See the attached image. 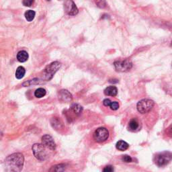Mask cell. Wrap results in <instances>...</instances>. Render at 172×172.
Instances as JSON below:
<instances>
[{
    "instance_id": "cell-1",
    "label": "cell",
    "mask_w": 172,
    "mask_h": 172,
    "mask_svg": "<svg viewBox=\"0 0 172 172\" xmlns=\"http://www.w3.org/2000/svg\"><path fill=\"white\" fill-rule=\"evenodd\" d=\"M24 158L22 153H16L7 157L5 159V172H20L22 170Z\"/></svg>"
},
{
    "instance_id": "cell-2",
    "label": "cell",
    "mask_w": 172,
    "mask_h": 172,
    "mask_svg": "<svg viewBox=\"0 0 172 172\" xmlns=\"http://www.w3.org/2000/svg\"><path fill=\"white\" fill-rule=\"evenodd\" d=\"M172 160V153L169 151L159 153L154 157V162L159 167H164L170 164Z\"/></svg>"
},
{
    "instance_id": "cell-3",
    "label": "cell",
    "mask_w": 172,
    "mask_h": 172,
    "mask_svg": "<svg viewBox=\"0 0 172 172\" xmlns=\"http://www.w3.org/2000/svg\"><path fill=\"white\" fill-rule=\"evenodd\" d=\"M61 67V63L55 61L51 63L50 65L47 66L44 69L43 73V80L45 81H49L51 80L56 72Z\"/></svg>"
},
{
    "instance_id": "cell-4",
    "label": "cell",
    "mask_w": 172,
    "mask_h": 172,
    "mask_svg": "<svg viewBox=\"0 0 172 172\" xmlns=\"http://www.w3.org/2000/svg\"><path fill=\"white\" fill-rule=\"evenodd\" d=\"M32 149L35 157L37 159L40 160V161H44L49 157V155H48V153L46 150V147L43 144H34L32 146Z\"/></svg>"
},
{
    "instance_id": "cell-5",
    "label": "cell",
    "mask_w": 172,
    "mask_h": 172,
    "mask_svg": "<svg viewBox=\"0 0 172 172\" xmlns=\"http://www.w3.org/2000/svg\"><path fill=\"white\" fill-rule=\"evenodd\" d=\"M154 106L153 101L149 99H143L137 103V108L141 114H146L152 110Z\"/></svg>"
},
{
    "instance_id": "cell-6",
    "label": "cell",
    "mask_w": 172,
    "mask_h": 172,
    "mask_svg": "<svg viewBox=\"0 0 172 172\" xmlns=\"http://www.w3.org/2000/svg\"><path fill=\"white\" fill-rule=\"evenodd\" d=\"M108 137H109V131L104 127L98 128L93 133V138L97 143L104 142L108 139Z\"/></svg>"
},
{
    "instance_id": "cell-7",
    "label": "cell",
    "mask_w": 172,
    "mask_h": 172,
    "mask_svg": "<svg viewBox=\"0 0 172 172\" xmlns=\"http://www.w3.org/2000/svg\"><path fill=\"white\" fill-rule=\"evenodd\" d=\"M116 70L120 72H126L131 70L132 67V63L128 59L124 61H117L114 63Z\"/></svg>"
},
{
    "instance_id": "cell-8",
    "label": "cell",
    "mask_w": 172,
    "mask_h": 172,
    "mask_svg": "<svg viewBox=\"0 0 172 172\" xmlns=\"http://www.w3.org/2000/svg\"><path fill=\"white\" fill-rule=\"evenodd\" d=\"M64 8L65 12L67 13L69 16H75L78 14V9L75 3L73 1H67L65 2Z\"/></svg>"
},
{
    "instance_id": "cell-9",
    "label": "cell",
    "mask_w": 172,
    "mask_h": 172,
    "mask_svg": "<svg viewBox=\"0 0 172 172\" xmlns=\"http://www.w3.org/2000/svg\"><path fill=\"white\" fill-rule=\"evenodd\" d=\"M42 144L51 151H54L56 149V144L53 138L49 135H45L42 137Z\"/></svg>"
},
{
    "instance_id": "cell-10",
    "label": "cell",
    "mask_w": 172,
    "mask_h": 172,
    "mask_svg": "<svg viewBox=\"0 0 172 172\" xmlns=\"http://www.w3.org/2000/svg\"><path fill=\"white\" fill-rule=\"evenodd\" d=\"M72 99H73V96L67 89H62L59 92V99L61 102L67 103L71 102Z\"/></svg>"
},
{
    "instance_id": "cell-11",
    "label": "cell",
    "mask_w": 172,
    "mask_h": 172,
    "mask_svg": "<svg viewBox=\"0 0 172 172\" xmlns=\"http://www.w3.org/2000/svg\"><path fill=\"white\" fill-rule=\"evenodd\" d=\"M118 93V89L115 86H109L104 90V94L108 96H116Z\"/></svg>"
},
{
    "instance_id": "cell-12",
    "label": "cell",
    "mask_w": 172,
    "mask_h": 172,
    "mask_svg": "<svg viewBox=\"0 0 172 172\" xmlns=\"http://www.w3.org/2000/svg\"><path fill=\"white\" fill-rule=\"evenodd\" d=\"M28 53L25 50H21L17 55L18 61L20 63H24L28 59Z\"/></svg>"
},
{
    "instance_id": "cell-13",
    "label": "cell",
    "mask_w": 172,
    "mask_h": 172,
    "mask_svg": "<svg viewBox=\"0 0 172 172\" xmlns=\"http://www.w3.org/2000/svg\"><path fill=\"white\" fill-rule=\"evenodd\" d=\"M66 168V165L63 164H57L55 165H53L51 167L49 172H64Z\"/></svg>"
},
{
    "instance_id": "cell-14",
    "label": "cell",
    "mask_w": 172,
    "mask_h": 172,
    "mask_svg": "<svg viewBox=\"0 0 172 172\" xmlns=\"http://www.w3.org/2000/svg\"><path fill=\"white\" fill-rule=\"evenodd\" d=\"M116 147L118 150L121 151H124L128 149L129 144L126 143V142L124 141H119L117 142L116 144Z\"/></svg>"
},
{
    "instance_id": "cell-15",
    "label": "cell",
    "mask_w": 172,
    "mask_h": 172,
    "mask_svg": "<svg viewBox=\"0 0 172 172\" xmlns=\"http://www.w3.org/2000/svg\"><path fill=\"white\" fill-rule=\"evenodd\" d=\"M139 126V123H138L137 118H132L131 120L128 124V129L131 131H135L138 129Z\"/></svg>"
},
{
    "instance_id": "cell-16",
    "label": "cell",
    "mask_w": 172,
    "mask_h": 172,
    "mask_svg": "<svg viewBox=\"0 0 172 172\" xmlns=\"http://www.w3.org/2000/svg\"><path fill=\"white\" fill-rule=\"evenodd\" d=\"M25 73H26L25 69L23 67H22V66H20V67L17 68L15 75H16V77L17 78V79L20 80L24 77Z\"/></svg>"
},
{
    "instance_id": "cell-17",
    "label": "cell",
    "mask_w": 172,
    "mask_h": 172,
    "mask_svg": "<svg viewBox=\"0 0 172 172\" xmlns=\"http://www.w3.org/2000/svg\"><path fill=\"white\" fill-rule=\"evenodd\" d=\"M71 110L73 111V112L75 114H80L83 111V108L78 104H73L71 106Z\"/></svg>"
},
{
    "instance_id": "cell-18",
    "label": "cell",
    "mask_w": 172,
    "mask_h": 172,
    "mask_svg": "<svg viewBox=\"0 0 172 172\" xmlns=\"http://www.w3.org/2000/svg\"><path fill=\"white\" fill-rule=\"evenodd\" d=\"M51 125H52L53 128H55L57 129L61 128L63 127L62 122H61V120L57 119V118H53L51 120Z\"/></svg>"
},
{
    "instance_id": "cell-19",
    "label": "cell",
    "mask_w": 172,
    "mask_h": 172,
    "mask_svg": "<svg viewBox=\"0 0 172 172\" xmlns=\"http://www.w3.org/2000/svg\"><path fill=\"white\" fill-rule=\"evenodd\" d=\"M35 15L36 13L33 10H28L26 11L25 12V18L27 20V21H28V22H31L33 20H34V17H35Z\"/></svg>"
},
{
    "instance_id": "cell-20",
    "label": "cell",
    "mask_w": 172,
    "mask_h": 172,
    "mask_svg": "<svg viewBox=\"0 0 172 172\" xmlns=\"http://www.w3.org/2000/svg\"><path fill=\"white\" fill-rule=\"evenodd\" d=\"M46 90H45L44 88H38L37 90H36L35 92H34V96L36 98H41L44 97V96L46 95Z\"/></svg>"
},
{
    "instance_id": "cell-21",
    "label": "cell",
    "mask_w": 172,
    "mask_h": 172,
    "mask_svg": "<svg viewBox=\"0 0 172 172\" xmlns=\"http://www.w3.org/2000/svg\"><path fill=\"white\" fill-rule=\"evenodd\" d=\"M110 109L112 110H117L119 108V104L118 102H112L110 105Z\"/></svg>"
},
{
    "instance_id": "cell-22",
    "label": "cell",
    "mask_w": 172,
    "mask_h": 172,
    "mask_svg": "<svg viewBox=\"0 0 172 172\" xmlns=\"http://www.w3.org/2000/svg\"><path fill=\"white\" fill-rule=\"evenodd\" d=\"M122 160L123 161H125V162L129 163V162H132V159L131 158V156L127 155H123V156H122Z\"/></svg>"
},
{
    "instance_id": "cell-23",
    "label": "cell",
    "mask_w": 172,
    "mask_h": 172,
    "mask_svg": "<svg viewBox=\"0 0 172 172\" xmlns=\"http://www.w3.org/2000/svg\"><path fill=\"white\" fill-rule=\"evenodd\" d=\"M102 172H114V167L112 165H107L104 168Z\"/></svg>"
},
{
    "instance_id": "cell-24",
    "label": "cell",
    "mask_w": 172,
    "mask_h": 172,
    "mask_svg": "<svg viewBox=\"0 0 172 172\" xmlns=\"http://www.w3.org/2000/svg\"><path fill=\"white\" fill-rule=\"evenodd\" d=\"M96 4L98 5V6L101 8H104L105 6H106V3L105 2H96Z\"/></svg>"
},
{
    "instance_id": "cell-25",
    "label": "cell",
    "mask_w": 172,
    "mask_h": 172,
    "mask_svg": "<svg viewBox=\"0 0 172 172\" xmlns=\"http://www.w3.org/2000/svg\"><path fill=\"white\" fill-rule=\"evenodd\" d=\"M33 3H34V1H28V0H26V1H24L23 2V4L25 5V6H28V7H30V6H31V5L33 4Z\"/></svg>"
},
{
    "instance_id": "cell-26",
    "label": "cell",
    "mask_w": 172,
    "mask_h": 172,
    "mask_svg": "<svg viewBox=\"0 0 172 172\" xmlns=\"http://www.w3.org/2000/svg\"><path fill=\"white\" fill-rule=\"evenodd\" d=\"M111 101L109 99H105L103 101V104L105 105V106H110V104H111Z\"/></svg>"
},
{
    "instance_id": "cell-27",
    "label": "cell",
    "mask_w": 172,
    "mask_h": 172,
    "mask_svg": "<svg viewBox=\"0 0 172 172\" xmlns=\"http://www.w3.org/2000/svg\"><path fill=\"white\" fill-rule=\"evenodd\" d=\"M168 134L169 135H170L171 137H172V125H171L168 128Z\"/></svg>"
},
{
    "instance_id": "cell-28",
    "label": "cell",
    "mask_w": 172,
    "mask_h": 172,
    "mask_svg": "<svg viewBox=\"0 0 172 172\" xmlns=\"http://www.w3.org/2000/svg\"><path fill=\"white\" fill-rule=\"evenodd\" d=\"M171 47H172V42H171Z\"/></svg>"
}]
</instances>
